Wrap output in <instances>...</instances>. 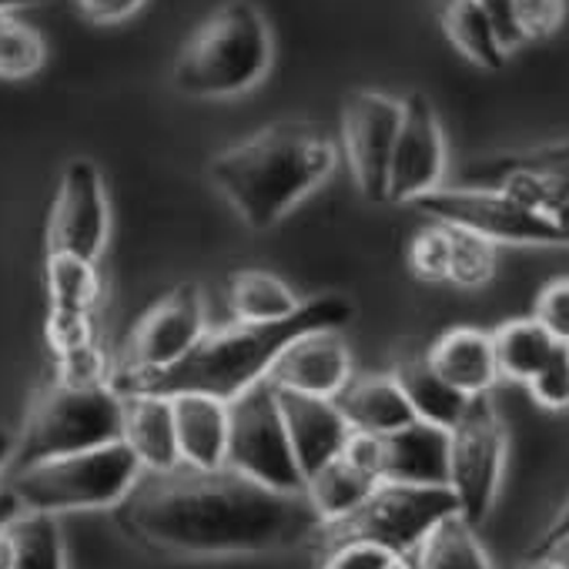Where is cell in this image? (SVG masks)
Instances as JSON below:
<instances>
[{"instance_id":"obj_2","label":"cell","mask_w":569,"mask_h":569,"mask_svg":"<svg viewBox=\"0 0 569 569\" xmlns=\"http://www.w3.org/2000/svg\"><path fill=\"white\" fill-rule=\"evenodd\" d=\"M356 319V306L346 296H316L278 322H234L218 332H204L198 346L164 369H118L111 389L118 396H211L221 402L238 399L244 389L268 379L281 349L316 329H346Z\"/></svg>"},{"instance_id":"obj_3","label":"cell","mask_w":569,"mask_h":569,"mask_svg":"<svg viewBox=\"0 0 569 569\" xmlns=\"http://www.w3.org/2000/svg\"><path fill=\"white\" fill-rule=\"evenodd\" d=\"M339 161L332 134L312 121H281L214 154L208 178L234 214L264 231L309 198Z\"/></svg>"},{"instance_id":"obj_4","label":"cell","mask_w":569,"mask_h":569,"mask_svg":"<svg viewBox=\"0 0 569 569\" xmlns=\"http://www.w3.org/2000/svg\"><path fill=\"white\" fill-rule=\"evenodd\" d=\"M271 68V34L248 0L221 4L181 48L171 81L188 98H234Z\"/></svg>"},{"instance_id":"obj_39","label":"cell","mask_w":569,"mask_h":569,"mask_svg":"<svg viewBox=\"0 0 569 569\" xmlns=\"http://www.w3.org/2000/svg\"><path fill=\"white\" fill-rule=\"evenodd\" d=\"M48 342H51L54 356L94 342V312H61V309H51Z\"/></svg>"},{"instance_id":"obj_17","label":"cell","mask_w":569,"mask_h":569,"mask_svg":"<svg viewBox=\"0 0 569 569\" xmlns=\"http://www.w3.org/2000/svg\"><path fill=\"white\" fill-rule=\"evenodd\" d=\"M274 396H278L281 422H284V432H289L302 476H312L316 469L342 456L352 429L346 416L339 412L336 399L309 396L296 389H274Z\"/></svg>"},{"instance_id":"obj_34","label":"cell","mask_w":569,"mask_h":569,"mask_svg":"<svg viewBox=\"0 0 569 569\" xmlns=\"http://www.w3.org/2000/svg\"><path fill=\"white\" fill-rule=\"evenodd\" d=\"M322 569H412V562L376 542H342L326 549Z\"/></svg>"},{"instance_id":"obj_32","label":"cell","mask_w":569,"mask_h":569,"mask_svg":"<svg viewBox=\"0 0 569 569\" xmlns=\"http://www.w3.org/2000/svg\"><path fill=\"white\" fill-rule=\"evenodd\" d=\"M44 58H48L44 38L31 24L11 14H0V78L8 81L31 78L44 68Z\"/></svg>"},{"instance_id":"obj_36","label":"cell","mask_w":569,"mask_h":569,"mask_svg":"<svg viewBox=\"0 0 569 569\" xmlns=\"http://www.w3.org/2000/svg\"><path fill=\"white\" fill-rule=\"evenodd\" d=\"M512 18L522 44L549 38L566 21V0H512Z\"/></svg>"},{"instance_id":"obj_5","label":"cell","mask_w":569,"mask_h":569,"mask_svg":"<svg viewBox=\"0 0 569 569\" xmlns=\"http://www.w3.org/2000/svg\"><path fill=\"white\" fill-rule=\"evenodd\" d=\"M141 476L138 456L124 446V439L54 456L34 466L18 469L11 482V496L21 509L38 512H84V509H114Z\"/></svg>"},{"instance_id":"obj_46","label":"cell","mask_w":569,"mask_h":569,"mask_svg":"<svg viewBox=\"0 0 569 569\" xmlns=\"http://www.w3.org/2000/svg\"><path fill=\"white\" fill-rule=\"evenodd\" d=\"M0 569H11V539L4 526H0Z\"/></svg>"},{"instance_id":"obj_30","label":"cell","mask_w":569,"mask_h":569,"mask_svg":"<svg viewBox=\"0 0 569 569\" xmlns=\"http://www.w3.org/2000/svg\"><path fill=\"white\" fill-rule=\"evenodd\" d=\"M98 261H84L74 254H48V296L51 309L61 312H94L101 299Z\"/></svg>"},{"instance_id":"obj_38","label":"cell","mask_w":569,"mask_h":569,"mask_svg":"<svg viewBox=\"0 0 569 569\" xmlns=\"http://www.w3.org/2000/svg\"><path fill=\"white\" fill-rule=\"evenodd\" d=\"M108 379H111L108 376V362H104V352L98 349V342H88V346H78V349L58 356V382H68V386H101Z\"/></svg>"},{"instance_id":"obj_7","label":"cell","mask_w":569,"mask_h":569,"mask_svg":"<svg viewBox=\"0 0 569 569\" xmlns=\"http://www.w3.org/2000/svg\"><path fill=\"white\" fill-rule=\"evenodd\" d=\"M449 512H459L449 486L379 482L369 499L336 522H322L316 539L326 549L342 542H376L399 556H412L422 536Z\"/></svg>"},{"instance_id":"obj_11","label":"cell","mask_w":569,"mask_h":569,"mask_svg":"<svg viewBox=\"0 0 569 569\" xmlns=\"http://www.w3.org/2000/svg\"><path fill=\"white\" fill-rule=\"evenodd\" d=\"M459 184L502 188L569 231V141L472 161Z\"/></svg>"},{"instance_id":"obj_28","label":"cell","mask_w":569,"mask_h":569,"mask_svg":"<svg viewBox=\"0 0 569 569\" xmlns=\"http://www.w3.org/2000/svg\"><path fill=\"white\" fill-rule=\"evenodd\" d=\"M556 346H562V342H556L532 316L502 322L492 332L496 369L502 379H512V382H529L539 372V366L552 356Z\"/></svg>"},{"instance_id":"obj_23","label":"cell","mask_w":569,"mask_h":569,"mask_svg":"<svg viewBox=\"0 0 569 569\" xmlns=\"http://www.w3.org/2000/svg\"><path fill=\"white\" fill-rule=\"evenodd\" d=\"M376 486H379V479L372 472H366L362 466H356L342 452L332 462H326L322 469H316L312 476H306L302 492L322 522H336V519L349 516L352 509H359Z\"/></svg>"},{"instance_id":"obj_43","label":"cell","mask_w":569,"mask_h":569,"mask_svg":"<svg viewBox=\"0 0 569 569\" xmlns=\"http://www.w3.org/2000/svg\"><path fill=\"white\" fill-rule=\"evenodd\" d=\"M539 559H546V562H552L556 569H569V536H562V539H556Z\"/></svg>"},{"instance_id":"obj_25","label":"cell","mask_w":569,"mask_h":569,"mask_svg":"<svg viewBox=\"0 0 569 569\" xmlns=\"http://www.w3.org/2000/svg\"><path fill=\"white\" fill-rule=\"evenodd\" d=\"M412 556V569H492V559L482 549L476 526L462 512L442 516L422 536Z\"/></svg>"},{"instance_id":"obj_31","label":"cell","mask_w":569,"mask_h":569,"mask_svg":"<svg viewBox=\"0 0 569 569\" xmlns=\"http://www.w3.org/2000/svg\"><path fill=\"white\" fill-rule=\"evenodd\" d=\"M449 228V271L446 281L459 284V289H482L496 271V244L486 241L476 231Z\"/></svg>"},{"instance_id":"obj_20","label":"cell","mask_w":569,"mask_h":569,"mask_svg":"<svg viewBox=\"0 0 569 569\" xmlns=\"http://www.w3.org/2000/svg\"><path fill=\"white\" fill-rule=\"evenodd\" d=\"M124 419L121 439L138 456L144 472H164L181 462L178 432H174V406L164 396H121Z\"/></svg>"},{"instance_id":"obj_42","label":"cell","mask_w":569,"mask_h":569,"mask_svg":"<svg viewBox=\"0 0 569 569\" xmlns=\"http://www.w3.org/2000/svg\"><path fill=\"white\" fill-rule=\"evenodd\" d=\"M562 536H569V499L556 509V516L549 519V526L542 529V536L532 542V549H529V562H532V559H539V556H542L556 539H562Z\"/></svg>"},{"instance_id":"obj_47","label":"cell","mask_w":569,"mask_h":569,"mask_svg":"<svg viewBox=\"0 0 569 569\" xmlns=\"http://www.w3.org/2000/svg\"><path fill=\"white\" fill-rule=\"evenodd\" d=\"M526 569H556V566H552V562H546V559H532Z\"/></svg>"},{"instance_id":"obj_29","label":"cell","mask_w":569,"mask_h":569,"mask_svg":"<svg viewBox=\"0 0 569 569\" xmlns=\"http://www.w3.org/2000/svg\"><path fill=\"white\" fill-rule=\"evenodd\" d=\"M11 569H64V536L58 516L21 509L8 522Z\"/></svg>"},{"instance_id":"obj_13","label":"cell","mask_w":569,"mask_h":569,"mask_svg":"<svg viewBox=\"0 0 569 569\" xmlns=\"http://www.w3.org/2000/svg\"><path fill=\"white\" fill-rule=\"evenodd\" d=\"M402 121V101L382 91H356L342 108V144L352 178L369 201H386L392 144Z\"/></svg>"},{"instance_id":"obj_45","label":"cell","mask_w":569,"mask_h":569,"mask_svg":"<svg viewBox=\"0 0 569 569\" xmlns=\"http://www.w3.org/2000/svg\"><path fill=\"white\" fill-rule=\"evenodd\" d=\"M38 4H48V0H0V14H14V11L38 8Z\"/></svg>"},{"instance_id":"obj_15","label":"cell","mask_w":569,"mask_h":569,"mask_svg":"<svg viewBox=\"0 0 569 569\" xmlns=\"http://www.w3.org/2000/svg\"><path fill=\"white\" fill-rule=\"evenodd\" d=\"M204 302L198 284H178L134 326L121 369H164L184 359L204 336Z\"/></svg>"},{"instance_id":"obj_37","label":"cell","mask_w":569,"mask_h":569,"mask_svg":"<svg viewBox=\"0 0 569 569\" xmlns=\"http://www.w3.org/2000/svg\"><path fill=\"white\" fill-rule=\"evenodd\" d=\"M532 319L562 346H569V278H556L536 296Z\"/></svg>"},{"instance_id":"obj_12","label":"cell","mask_w":569,"mask_h":569,"mask_svg":"<svg viewBox=\"0 0 569 569\" xmlns=\"http://www.w3.org/2000/svg\"><path fill=\"white\" fill-rule=\"evenodd\" d=\"M108 231L111 208L101 168L88 158L68 161L48 221V254H74L84 261H98L108 244Z\"/></svg>"},{"instance_id":"obj_33","label":"cell","mask_w":569,"mask_h":569,"mask_svg":"<svg viewBox=\"0 0 569 569\" xmlns=\"http://www.w3.org/2000/svg\"><path fill=\"white\" fill-rule=\"evenodd\" d=\"M409 264L426 281H446L449 271V228L432 221L409 244Z\"/></svg>"},{"instance_id":"obj_10","label":"cell","mask_w":569,"mask_h":569,"mask_svg":"<svg viewBox=\"0 0 569 569\" xmlns=\"http://www.w3.org/2000/svg\"><path fill=\"white\" fill-rule=\"evenodd\" d=\"M506 426L489 399V392L472 396L449 429V489L456 496L459 512L482 526L496 506L502 469H506Z\"/></svg>"},{"instance_id":"obj_14","label":"cell","mask_w":569,"mask_h":569,"mask_svg":"<svg viewBox=\"0 0 569 569\" xmlns=\"http://www.w3.org/2000/svg\"><path fill=\"white\" fill-rule=\"evenodd\" d=\"M446 164H449V154H446V134H442L439 114L429 104V98L416 91L402 101V121H399V134L392 144L386 201L412 204L419 194L442 184Z\"/></svg>"},{"instance_id":"obj_40","label":"cell","mask_w":569,"mask_h":569,"mask_svg":"<svg viewBox=\"0 0 569 569\" xmlns=\"http://www.w3.org/2000/svg\"><path fill=\"white\" fill-rule=\"evenodd\" d=\"M88 21L94 24H118L128 21L134 11H141L144 0H78Z\"/></svg>"},{"instance_id":"obj_21","label":"cell","mask_w":569,"mask_h":569,"mask_svg":"<svg viewBox=\"0 0 569 569\" xmlns=\"http://www.w3.org/2000/svg\"><path fill=\"white\" fill-rule=\"evenodd\" d=\"M174 406V432L181 462L198 469L224 466L228 449V402L211 396H171Z\"/></svg>"},{"instance_id":"obj_19","label":"cell","mask_w":569,"mask_h":569,"mask_svg":"<svg viewBox=\"0 0 569 569\" xmlns=\"http://www.w3.org/2000/svg\"><path fill=\"white\" fill-rule=\"evenodd\" d=\"M429 366L462 396H482L496 386L499 369H496V352H492V332L472 329V326H456L442 332L429 352Z\"/></svg>"},{"instance_id":"obj_24","label":"cell","mask_w":569,"mask_h":569,"mask_svg":"<svg viewBox=\"0 0 569 569\" xmlns=\"http://www.w3.org/2000/svg\"><path fill=\"white\" fill-rule=\"evenodd\" d=\"M392 379L399 382L406 402L412 406L416 419L432 422L439 429H452L469 402V396H462L459 389H452L432 366L426 356H412L402 359L392 372Z\"/></svg>"},{"instance_id":"obj_1","label":"cell","mask_w":569,"mask_h":569,"mask_svg":"<svg viewBox=\"0 0 569 569\" xmlns=\"http://www.w3.org/2000/svg\"><path fill=\"white\" fill-rule=\"evenodd\" d=\"M121 532L161 556H258L316 539L322 519L306 492L268 489L231 466L178 462L144 472L114 506Z\"/></svg>"},{"instance_id":"obj_26","label":"cell","mask_w":569,"mask_h":569,"mask_svg":"<svg viewBox=\"0 0 569 569\" xmlns=\"http://www.w3.org/2000/svg\"><path fill=\"white\" fill-rule=\"evenodd\" d=\"M442 31L449 44L469 58L482 71H502L506 64V48L496 34L492 18L476 4V0H449L442 8Z\"/></svg>"},{"instance_id":"obj_41","label":"cell","mask_w":569,"mask_h":569,"mask_svg":"<svg viewBox=\"0 0 569 569\" xmlns=\"http://www.w3.org/2000/svg\"><path fill=\"white\" fill-rule=\"evenodd\" d=\"M476 4L492 18L496 34H499V41H502L506 51H512V48L522 44L519 28H516V18H512V0H476Z\"/></svg>"},{"instance_id":"obj_18","label":"cell","mask_w":569,"mask_h":569,"mask_svg":"<svg viewBox=\"0 0 569 569\" xmlns=\"http://www.w3.org/2000/svg\"><path fill=\"white\" fill-rule=\"evenodd\" d=\"M379 479L409 486L449 482V429L412 419L409 426L379 436Z\"/></svg>"},{"instance_id":"obj_44","label":"cell","mask_w":569,"mask_h":569,"mask_svg":"<svg viewBox=\"0 0 569 569\" xmlns=\"http://www.w3.org/2000/svg\"><path fill=\"white\" fill-rule=\"evenodd\" d=\"M14 446H18V436H11L8 429H0V472L14 462Z\"/></svg>"},{"instance_id":"obj_9","label":"cell","mask_w":569,"mask_h":569,"mask_svg":"<svg viewBox=\"0 0 569 569\" xmlns=\"http://www.w3.org/2000/svg\"><path fill=\"white\" fill-rule=\"evenodd\" d=\"M416 211L439 224L466 228L492 244H569V231L502 188H432L412 201Z\"/></svg>"},{"instance_id":"obj_6","label":"cell","mask_w":569,"mask_h":569,"mask_svg":"<svg viewBox=\"0 0 569 569\" xmlns=\"http://www.w3.org/2000/svg\"><path fill=\"white\" fill-rule=\"evenodd\" d=\"M121 419H124V399L111 389V382L101 386L54 382L34 399L14 446V462L18 469H24L54 456H71L114 442L121 439Z\"/></svg>"},{"instance_id":"obj_35","label":"cell","mask_w":569,"mask_h":569,"mask_svg":"<svg viewBox=\"0 0 569 569\" xmlns=\"http://www.w3.org/2000/svg\"><path fill=\"white\" fill-rule=\"evenodd\" d=\"M526 386L542 409H569V346H556Z\"/></svg>"},{"instance_id":"obj_22","label":"cell","mask_w":569,"mask_h":569,"mask_svg":"<svg viewBox=\"0 0 569 569\" xmlns=\"http://www.w3.org/2000/svg\"><path fill=\"white\" fill-rule=\"evenodd\" d=\"M336 406L352 432H369V436H389L416 419L412 406L406 402L392 376L349 379V386L336 396Z\"/></svg>"},{"instance_id":"obj_27","label":"cell","mask_w":569,"mask_h":569,"mask_svg":"<svg viewBox=\"0 0 569 569\" xmlns=\"http://www.w3.org/2000/svg\"><path fill=\"white\" fill-rule=\"evenodd\" d=\"M228 306L238 322H278L299 312L302 299L271 271H238L228 281Z\"/></svg>"},{"instance_id":"obj_8","label":"cell","mask_w":569,"mask_h":569,"mask_svg":"<svg viewBox=\"0 0 569 569\" xmlns=\"http://www.w3.org/2000/svg\"><path fill=\"white\" fill-rule=\"evenodd\" d=\"M224 466L234 472L278 489V492H302L306 476L296 462L289 432L281 422L278 396L268 379L244 389L228 402V449Z\"/></svg>"},{"instance_id":"obj_16","label":"cell","mask_w":569,"mask_h":569,"mask_svg":"<svg viewBox=\"0 0 569 569\" xmlns=\"http://www.w3.org/2000/svg\"><path fill=\"white\" fill-rule=\"evenodd\" d=\"M352 379V352L339 329H316L299 336L274 359L268 382L274 389H296L336 399Z\"/></svg>"}]
</instances>
